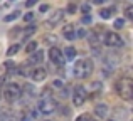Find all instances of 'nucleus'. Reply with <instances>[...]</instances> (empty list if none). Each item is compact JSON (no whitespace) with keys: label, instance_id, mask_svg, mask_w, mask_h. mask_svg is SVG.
Listing matches in <instances>:
<instances>
[{"label":"nucleus","instance_id":"19","mask_svg":"<svg viewBox=\"0 0 133 121\" xmlns=\"http://www.w3.org/2000/svg\"><path fill=\"white\" fill-rule=\"evenodd\" d=\"M36 30H37V27L34 25V24H32V25H29V27H27L25 30H24V39H27L29 35H32V34L36 32Z\"/></svg>","mask_w":133,"mask_h":121},{"label":"nucleus","instance_id":"27","mask_svg":"<svg viewBox=\"0 0 133 121\" xmlns=\"http://www.w3.org/2000/svg\"><path fill=\"white\" fill-rule=\"evenodd\" d=\"M81 10H83V12H84V13H88V12H89V10H91V7L88 5V3H84V5H83V7H81Z\"/></svg>","mask_w":133,"mask_h":121},{"label":"nucleus","instance_id":"17","mask_svg":"<svg viewBox=\"0 0 133 121\" xmlns=\"http://www.w3.org/2000/svg\"><path fill=\"white\" fill-rule=\"evenodd\" d=\"M19 15H20V12H19V10H15V12H12V13H9V15H5V17H3V20H5V22H12V20L19 19Z\"/></svg>","mask_w":133,"mask_h":121},{"label":"nucleus","instance_id":"5","mask_svg":"<svg viewBox=\"0 0 133 121\" xmlns=\"http://www.w3.org/2000/svg\"><path fill=\"white\" fill-rule=\"evenodd\" d=\"M56 101L52 98H42L39 101V111L42 113V115H51L52 111L56 109Z\"/></svg>","mask_w":133,"mask_h":121},{"label":"nucleus","instance_id":"34","mask_svg":"<svg viewBox=\"0 0 133 121\" xmlns=\"http://www.w3.org/2000/svg\"><path fill=\"white\" fill-rule=\"evenodd\" d=\"M106 121H115V119H106Z\"/></svg>","mask_w":133,"mask_h":121},{"label":"nucleus","instance_id":"21","mask_svg":"<svg viewBox=\"0 0 133 121\" xmlns=\"http://www.w3.org/2000/svg\"><path fill=\"white\" fill-rule=\"evenodd\" d=\"M125 15H127V19H133V7L131 5H128L125 9Z\"/></svg>","mask_w":133,"mask_h":121},{"label":"nucleus","instance_id":"29","mask_svg":"<svg viewBox=\"0 0 133 121\" xmlns=\"http://www.w3.org/2000/svg\"><path fill=\"white\" fill-rule=\"evenodd\" d=\"M76 121H88V115H83V116H78Z\"/></svg>","mask_w":133,"mask_h":121},{"label":"nucleus","instance_id":"10","mask_svg":"<svg viewBox=\"0 0 133 121\" xmlns=\"http://www.w3.org/2000/svg\"><path fill=\"white\" fill-rule=\"evenodd\" d=\"M108 106L104 104V103H99V104H96V108H94V115L98 116V118H106L108 115Z\"/></svg>","mask_w":133,"mask_h":121},{"label":"nucleus","instance_id":"9","mask_svg":"<svg viewBox=\"0 0 133 121\" xmlns=\"http://www.w3.org/2000/svg\"><path fill=\"white\" fill-rule=\"evenodd\" d=\"M62 17H64V10H56V12L51 15V19L45 22V25H56L57 22L62 20Z\"/></svg>","mask_w":133,"mask_h":121},{"label":"nucleus","instance_id":"14","mask_svg":"<svg viewBox=\"0 0 133 121\" xmlns=\"http://www.w3.org/2000/svg\"><path fill=\"white\" fill-rule=\"evenodd\" d=\"M116 12V9H115V7H110V9H103V10H99V17L101 19H111V15H113V13Z\"/></svg>","mask_w":133,"mask_h":121},{"label":"nucleus","instance_id":"4","mask_svg":"<svg viewBox=\"0 0 133 121\" xmlns=\"http://www.w3.org/2000/svg\"><path fill=\"white\" fill-rule=\"evenodd\" d=\"M84 101H86V89L83 86H76L74 92H72V104L76 108H79V106L84 104Z\"/></svg>","mask_w":133,"mask_h":121},{"label":"nucleus","instance_id":"26","mask_svg":"<svg viewBox=\"0 0 133 121\" xmlns=\"http://www.w3.org/2000/svg\"><path fill=\"white\" fill-rule=\"evenodd\" d=\"M52 86H54V88H62V81H59V79H56V81L52 82Z\"/></svg>","mask_w":133,"mask_h":121},{"label":"nucleus","instance_id":"25","mask_svg":"<svg viewBox=\"0 0 133 121\" xmlns=\"http://www.w3.org/2000/svg\"><path fill=\"white\" fill-rule=\"evenodd\" d=\"M54 40H56V37H54V35H52V37H51V35H45V37H44V42H47V44L54 42Z\"/></svg>","mask_w":133,"mask_h":121},{"label":"nucleus","instance_id":"31","mask_svg":"<svg viewBox=\"0 0 133 121\" xmlns=\"http://www.w3.org/2000/svg\"><path fill=\"white\" fill-rule=\"evenodd\" d=\"M89 22H91V17H89V15L83 17V24H89Z\"/></svg>","mask_w":133,"mask_h":121},{"label":"nucleus","instance_id":"7","mask_svg":"<svg viewBox=\"0 0 133 121\" xmlns=\"http://www.w3.org/2000/svg\"><path fill=\"white\" fill-rule=\"evenodd\" d=\"M49 59H51V62H54L56 66H59V67L64 64V57H62V52L57 49V47H51V49H49Z\"/></svg>","mask_w":133,"mask_h":121},{"label":"nucleus","instance_id":"24","mask_svg":"<svg viewBox=\"0 0 133 121\" xmlns=\"http://www.w3.org/2000/svg\"><path fill=\"white\" fill-rule=\"evenodd\" d=\"M37 2H39V0H27V2H25V7H27V9H30V7H34Z\"/></svg>","mask_w":133,"mask_h":121},{"label":"nucleus","instance_id":"15","mask_svg":"<svg viewBox=\"0 0 133 121\" xmlns=\"http://www.w3.org/2000/svg\"><path fill=\"white\" fill-rule=\"evenodd\" d=\"M37 46H39V44H37L36 40H30V42H29V44L25 46V54H32L34 51L37 49Z\"/></svg>","mask_w":133,"mask_h":121},{"label":"nucleus","instance_id":"32","mask_svg":"<svg viewBox=\"0 0 133 121\" xmlns=\"http://www.w3.org/2000/svg\"><path fill=\"white\" fill-rule=\"evenodd\" d=\"M41 12H47V10H49V5H45V3H44V5H41Z\"/></svg>","mask_w":133,"mask_h":121},{"label":"nucleus","instance_id":"11","mask_svg":"<svg viewBox=\"0 0 133 121\" xmlns=\"http://www.w3.org/2000/svg\"><path fill=\"white\" fill-rule=\"evenodd\" d=\"M44 61V52L42 51H34L32 54H30V57H29V62L30 64H39V62H42Z\"/></svg>","mask_w":133,"mask_h":121},{"label":"nucleus","instance_id":"23","mask_svg":"<svg viewBox=\"0 0 133 121\" xmlns=\"http://www.w3.org/2000/svg\"><path fill=\"white\" fill-rule=\"evenodd\" d=\"M3 67H7V69H14V67H15V64H14L12 61H5V62H3Z\"/></svg>","mask_w":133,"mask_h":121},{"label":"nucleus","instance_id":"1","mask_svg":"<svg viewBox=\"0 0 133 121\" xmlns=\"http://www.w3.org/2000/svg\"><path fill=\"white\" fill-rule=\"evenodd\" d=\"M74 76L79 79H86L91 76V72H93V61L91 59H81L76 62L74 66Z\"/></svg>","mask_w":133,"mask_h":121},{"label":"nucleus","instance_id":"8","mask_svg":"<svg viewBox=\"0 0 133 121\" xmlns=\"http://www.w3.org/2000/svg\"><path fill=\"white\" fill-rule=\"evenodd\" d=\"M30 77H32V81L41 82V81H44V79L47 77V71H45L44 67H36L32 72H30Z\"/></svg>","mask_w":133,"mask_h":121},{"label":"nucleus","instance_id":"6","mask_svg":"<svg viewBox=\"0 0 133 121\" xmlns=\"http://www.w3.org/2000/svg\"><path fill=\"white\" fill-rule=\"evenodd\" d=\"M103 42L106 44V46H110V47H120V46H123V40H121V37L118 35L116 32H106V34H104V37H103Z\"/></svg>","mask_w":133,"mask_h":121},{"label":"nucleus","instance_id":"30","mask_svg":"<svg viewBox=\"0 0 133 121\" xmlns=\"http://www.w3.org/2000/svg\"><path fill=\"white\" fill-rule=\"evenodd\" d=\"M76 35H78V37H84V35H86V32L81 29V30H78V32H76Z\"/></svg>","mask_w":133,"mask_h":121},{"label":"nucleus","instance_id":"20","mask_svg":"<svg viewBox=\"0 0 133 121\" xmlns=\"http://www.w3.org/2000/svg\"><path fill=\"white\" fill-rule=\"evenodd\" d=\"M123 25H125V19H116V20H115V24H113L115 29H121Z\"/></svg>","mask_w":133,"mask_h":121},{"label":"nucleus","instance_id":"35","mask_svg":"<svg viewBox=\"0 0 133 121\" xmlns=\"http://www.w3.org/2000/svg\"><path fill=\"white\" fill-rule=\"evenodd\" d=\"M12 2H14V0H12Z\"/></svg>","mask_w":133,"mask_h":121},{"label":"nucleus","instance_id":"3","mask_svg":"<svg viewBox=\"0 0 133 121\" xmlns=\"http://www.w3.org/2000/svg\"><path fill=\"white\" fill-rule=\"evenodd\" d=\"M20 94H22V89H20L19 84H9L5 89H3V98H5V101H9V103L17 101V99L20 98Z\"/></svg>","mask_w":133,"mask_h":121},{"label":"nucleus","instance_id":"18","mask_svg":"<svg viewBox=\"0 0 133 121\" xmlns=\"http://www.w3.org/2000/svg\"><path fill=\"white\" fill-rule=\"evenodd\" d=\"M0 121H15V116L12 113H0Z\"/></svg>","mask_w":133,"mask_h":121},{"label":"nucleus","instance_id":"22","mask_svg":"<svg viewBox=\"0 0 133 121\" xmlns=\"http://www.w3.org/2000/svg\"><path fill=\"white\" fill-rule=\"evenodd\" d=\"M34 17H36V15H34L32 12H29V13H25V15H24V20H25V22H32Z\"/></svg>","mask_w":133,"mask_h":121},{"label":"nucleus","instance_id":"16","mask_svg":"<svg viewBox=\"0 0 133 121\" xmlns=\"http://www.w3.org/2000/svg\"><path fill=\"white\" fill-rule=\"evenodd\" d=\"M19 51H20V46H19V44H14V46H10V47H9V51H7V56L12 57V56H15Z\"/></svg>","mask_w":133,"mask_h":121},{"label":"nucleus","instance_id":"33","mask_svg":"<svg viewBox=\"0 0 133 121\" xmlns=\"http://www.w3.org/2000/svg\"><path fill=\"white\" fill-rule=\"evenodd\" d=\"M94 3H98V5H101V3H104V0H94Z\"/></svg>","mask_w":133,"mask_h":121},{"label":"nucleus","instance_id":"28","mask_svg":"<svg viewBox=\"0 0 133 121\" xmlns=\"http://www.w3.org/2000/svg\"><path fill=\"white\" fill-rule=\"evenodd\" d=\"M76 10H78V9H76V5H69V7H68V12H69V13H74Z\"/></svg>","mask_w":133,"mask_h":121},{"label":"nucleus","instance_id":"2","mask_svg":"<svg viewBox=\"0 0 133 121\" xmlns=\"http://www.w3.org/2000/svg\"><path fill=\"white\" fill-rule=\"evenodd\" d=\"M116 91L118 94H120L121 99H125V101H130L133 98V86H131V81L128 77H123L120 79V81L116 82Z\"/></svg>","mask_w":133,"mask_h":121},{"label":"nucleus","instance_id":"13","mask_svg":"<svg viewBox=\"0 0 133 121\" xmlns=\"http://www.w3.org/2000/svg\"><path fill=\"white\" fill-rule=\"evenodd\" d=\"M62 57H64V61H72L76 57V49L74 47H66L64 49V52H62Z\"/></svg>","mask_w":133,"mask_h":121},{"label":"nucleus","instance_id":"12","mask_svg":"<svg viewBox=\"0 0 133 121\" xmlns=\"http://www.w3.org/2000/svg\"><path fill=\"white\" fill-rule=\"evenodd\" d=\"M62 35H64L68 40H74L76 39V32H74V29H72V25H66L64 30H62Z\"/></svg>","mask_w":133,"mask_h":121}]
</instances>
